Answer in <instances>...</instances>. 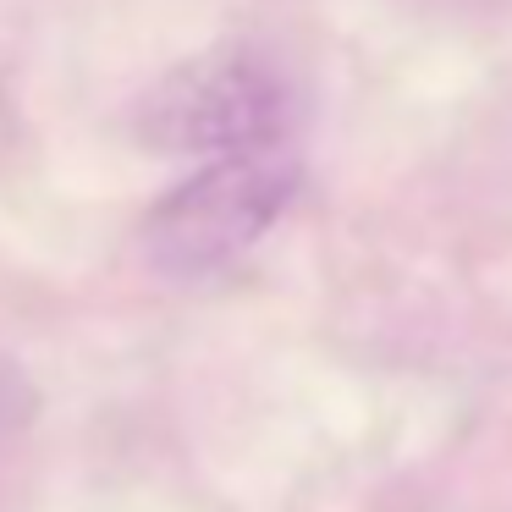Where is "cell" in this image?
Wrapping results in <instances>:
<instances>
[{
    "label": "cell",
    "mask_w": 512,
    "mask_h": 512,
    "mask_svg": "<svg viewBox=\"0 0 512 512\" xmlns=\"http://www.w3.org/2000/svg\"><path fill=\"white\" fill-rule=\"evenodd\" d=\"M298 193V160L281 149L226 155L193 171L149 210L144 254L160 276H210L259 243Z\"/></svg>",
    "instance_id": "obj_1"
},
{
    "label": "cell",
    "mask_w": 512,
    "mask_h": 512,
    "mask_svg": "<svg viewBox=\"0 0 512 512\" xmlns=\"http://www.w3.org/2000/svg\"><path fill=\"white\" fill-rule=\"evenodd\" d=\"M287 133V83L254 50H210L166 72L138 105V138L171 155H259Z\"/></svg>",
    "instance_id": "obj_2"
}]
</instances>
